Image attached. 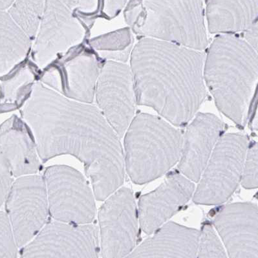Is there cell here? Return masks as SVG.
Returning <instances> with one entry per match:
<instances>
[{
	"label": "cell",
	"mask_w": 258,
	"mask_h": 258,
	"mask_svg": "<svg viewBox=\"0 0 258 258\" xmlns=\"http://www.w3.org/2000/svg\"><path fill=\"white\" fill-rule=\"evenodd\" d=\"M184 134L159 116L139 113L125 134V168L134 183L165 174L181 159Z\"/></svg>",
	"instance_id": "5b68a950"
},
{
	"label": "cell",
	"mask_w": 258,
	"mask_h": 258,
	"mask_svg": "<svg viewBox=\"0 0 258 258\" xmlns=\"http://www.w3.org/2000/svg\"><path fill=\"white\" fill-rule=\"evenodd\" d=\"M210 33H236L250 30L257 25L258 1L206 2Z\"/></svg>",
	"instance_id": "d6986e66"
},
{
	"label": "cell",
	"mask_w": 258,
	"mask_h": 258,
	"mask_svg": "<svg viewBox=\"0 0 258 258\" xmlns=\"http://www.w3.org/2000/svg\"><path fill=\"white\" fill-rule=\"evenodd\" d=\"M130 56L137 104L154 109L173 126L190 122L208 97L206 52L143 38Z\"/></svg>",
	"instance_id": "7a4b0ae2"
},
{
	"label": "cell",
	"mask_w": 258,
	"mask_h": 258,
	"mask_svg": "<svg viewBox=\"0 0 258 258\" xmlns=\"http://www.w3.org/2000/svg\"><path fill=\"white\" fill-rule=\"evenodd\" d=\"M230 258H257V207L252 203L226 205L214 220Z\"/></svg>",
	"instance_id": "5bb4252c"
},
{
	"label": "cell",
	"mask_w": 258,
	"mask_h": 258,
	"mask_svg": "<svg viewBox=\"0 0 258 258\" xmlns=\"http://www.w3.org/2000/svg\"><path fill=\"white\" fill-rule=\"evenodd\" d=\"M196 258H228L220 238L209 224L203 226L200 232Z\"/></svg>",
	"instance_id": "d4e9b609"
},
{
	"label": "cell",
	"mask_w": 258,
	"mask_h": 258,
	"mask_svg": "<svg viewBox=\"0 0 258 258\" xmlns=\"http://www.w3.org/2000/svg\"><path fill=\"white\" fill-rule=\"evenodd\" d=\"M76 18L90 32L96 20L104 17V1H62Z\"/></svg>",
	"instance_id": "cb8c5ba5"
},
{
	"label": "cell",
	"mask_w": 258,
	"mask_h": 258,
	"mask_svg": "<svg viewBox=\"0 0 258 258\" xmlns=\"http://www.w3.org/2000/svg\"><path fill=\"white\" fill-rule=\"evenodd\" d=\"M225 123L214 114L199 113L184 135L179 169L191 181L199 182L219 139Z\"/></svg>",
	"instance_id": "2e32d148"
},
{
	"label": "cell",
	"mask_w": 258,
	"mask_h": 258,
	"mask_svg": "<svg viewBox=\"0 0 258 258\" xmlns=\"http://www.w3.org/2000/svg\"><path fill=\"white\" fill-rule=\"evenodd\" d=\"M13 175L0 149V207L6 202L13 184Z\"/></svg>",
	"instance_id": "83f0119b"
},
{
	"label": "cell",
	"mask_w": 258,
	"mask_h": 258,
	"mask_svg": "<svg viewBox=\"0 0 258 258\" xmlns=\"http://www.w3.org/2000/svg\"><path fill=\"white\" fill-rule=\"evenodd\" d=\"M15 1H0V11H5L12 6Z\"/></svg>",
	"instance_id": "4dcf8cb0"
},
{
	"label": "cell",
	"mask_w": 258,
	"mask_h": 258,
	"mask_svg": "<svg viewBox=\"0 0 258 258\" xmlns=\"http://www.w3.org/2000/svg\"><path fill=\"white\" fill-rule=\"evenodd\" d=\"M99 229L93 224L47 222L22 247L20 258H99Z\"/></svg>",
	"instance_id": "7c38bea8"
},
{
	"label": "cell",
	"mask_w": 258,
	"mask_h": 258,
	"mask_svg": "<svg viewBox=\"0 0 258 258\" xmlns=\"http://www.w3.org/2000/svg\"><path fill=\"white\" fill-rule=\"evenodd\" d=\"M87 43L102 60L124 63L133 47L134 38L130 27H125L93 38Z\"/></svg>",
	"instance_id": "7402d4cb"
},
{
	"label": "cell",
	"mask_w": 258,
	"mask_h": 258,
	"mask_svg": "<svg viewBox=\"0 0 258 258\" xmlns=\"http://www.w3.org/2000/svg\"><path fill=\"white\" fill-rule=\"evenodd\" d=\"M241 184L246 189L257 187V144L253 143L246 153L242 172Z\"/></svg>",
	"instance_id": "4316f807"
},
{
	"label": "cell",
	"mask_w": 258,
	"mask_h": 258,
	"mask_svg": "<svg viewBox=\"0 0 258 258\" xmlns=\"http://www.w3.org/2000/svg\"><path fill=\"white\" fill-rule=\"evenodd\" d=\"M100 250L103 258H124L138 240V218L131 189L120 188L105 200L99 212Z\"/></svg>",
	"instance_id": "8fae6325"
},
{
	"label": "cell",
	"mask_w": 258,
	"mask_h": 258,
	"mask_svg": "<svg viewBox=\"0 0 258 258\" xmlns=\"http://www.w3.org/2000/svg\"><path fill=\"white\" fill-rule=\"evenodd\" d=\"M95 99L107 122L122 138L136 116L138 105L129 66L105 61L98 78Z\"/></svg>",
	"instance_id": "4fadbf2b"
},
{
	"label": "cell",
	"mask_w": 258,
	"mask_h": 258,
	"mask_svg": "<svg viewBox=\"0 0 258 258\" xmlns=\"http://www.w3.org/2000/svg\"><path fill=\"white\" fill-rule=\"evenodd\" d=\"M45 1H15L8 13L32 41L35 40L42 21Z\"/></svg>",
	"instance_id": "603a6c76"
},
{
	"label": "cell",
	"mask_w": 258,
	"mask_h": 258,
	"mask_svg": "<svg viewBox=\"0 0 258 258\" xmlns=\"http://www.w3.org/2000/svg\"><path fill=\"white\" fill-rule=\"evenodd\" d=\"M248 147L245 135L230 133L221 137L194 191L196 204L220 205L231 197L241 181Z\"/></svg>",
	"instance_id": "8992f818"
},
{
	"label": "cell",
	"mask_w": 258,
	"mask_h": 258,
	"mask_svg": "<svg viewBox=\"0 0 258 258\" xmlns=\"http://www.w3.org/2000/svg\"><path fill=\"white\" fill-rule=\"evenodd\" d=\"M49 216L57 222L73 225L92 224L96 216L95 196L86 178L65 165L45 170Z\"/></svg>",
	"instance_id": "ba28073f"
},
{
	"label": "cell",
	"mask_w": 258,
	"mask_h": 258,
	"mask_svg": "<svg viewBox=\"0 0 258 258\" xmlns=\"http://www.w3.org/2000/svg\"><path fill=\"white\" fill-rule=\"evenodd\" d=\"M125 21L136 35L198 51L209 45L202 1H130Z\"/></svg>",
	"instance_id": "277c9868"
},
{
	"label": "cell",
	"mask_w": 258,
	"mask_h": 258,
	"mask_svg": "<svg viewBox=\"0 0 258 258\" xmlns=\"http://www.w3.org/2000/svg\"><path fill=\"white\" fill-rule=\"evenodd\" d=\"M127 1H104L103 15L106 19L110 20L111 18L117 16L120 11L127 3Z\"/></svg>",
	"instance_id": "f1b7e54d"
},
{
	"label": "cell",
	"mask_w": 258,
	"mask_h": 258,
	"mask_svg": "<svg viewBox=\"0 0 258 258\" xmlns=\"http://www.w3.org/2000/svg\"><path fill=\"white\" fill-rule=\"evenodd\" d=\"M195 184L184 175H170L163 184L141 196L139 202V220L143 232L152 234L190 200Z\"/></svg>",
	"instance_id": "9a60e30c"
},
{
	"label": "cell",
	"mask_w": 258,
	"mask_h": 258,
	"mask_svg": "<svg viewBox=\"0 0 258 258\" xmlns=\"http://www.w3.org/2000/svg\"><path fill=\"white\" fill-rule=\"evenodd\" d=\"M20 114L43 163L59 155L76 157L84 164L95 199L100 202L122 186L124 150L97 106L67 99L39 81Z\"/></svg>",
	"instance_id": "6da1fadb"
},
{
	"label": "cell",
	"mask_w": 258,
	"mask_h": 258,
	"mask_svg": "<svg viewBox=\"0 0 258 258\" xmlns=\"http://www.w3.org/2000/svg\"><path fill=\"white\" fill-rule=\"evenodd\" d=\"M33 41L6 11H0V79L26 60Z\"/></svg>",
	"instance_id": "44dd1931"
},
{
	"label": "cell",
	"mask_w": 258,
	"mask_h": 258,
	"mask_svg": "<svg viewBox=\"0 0 258 258\" xmlns=\"http://www.w3.org/2000/svg\"><path fill=\"white\" fill-rule=\"evenodd\" d=\"M41 73L33 61L26 59L3 78L0 84V113L21 109L40 81Z\"/></svg>",
	"instance_id": "ffe728a7"
},
{
	"label": "cell",
	"mask_w": 258,
	"mask_h": 258,
	"mask_svg": "<svg viewBox=\"0 0 258 258\" xmlns=\"http://www.w3.org/2000/svg\"><path fill=\"white\" fill-rule=\"evenodd\" d=\"M5 203L18 248L24 247L48 222L49 205L43 177L32 175L17 178Z\"/></svg>",
	"instance_id": "9c48e42d"
},
{
	"label": "cell",
	"mask_w": 258,
	"mask_h": 258,
	"mask_svg": "<svg viewBox=\"0 0 258 258\" xmlns=\"http://www.w3.org/2000/svg\"><path fill=\"white\" fill-rule=\"evenodd\" d=\"M104 61L84 42L58 56L43 69L40 82L67 99L92 104Z\"/></svg>",
	"instance_id": "52a82bcc"
},
{
	"label": "cell",
	"mask_w": 258,
	"mask_h": 258,
	"mask_svg": "<svg viewBox=\"0 0 258 258\" xmlns=\"http://www.w3.org/2000/svg\"><path fill=\"white\" fill-rule=\"evenodd\" d=\"M257 79V52L243 39L231 34L214 39L205 58V85L219 110L239 127L249 119Z\"/></svg>",
	"instance_id": "3957f363"
},
{
	"label": "cell",
	"mask_w": 258,
	"mask_h": 258,
	"mask_svg": "<svg viewBox=\"0 0 258 258\" xmlns=\"http://www.w3.org/2000/svg\"><path fill=\"white\" fill-rule=\"evenodd\" d=\"M18 248L6 212H0V258H18Z\"/></svg>",
	"instance_id": "484cf974"
},
{
	"label": "cell",
	"mask_w": 258,
	"mask_h": 258,
	"mask_svg": "<svg viewBox=\"0 0 258 258\" xmlns=\"http://www.w3.org/2000/svg\"><path fill=\"white\" fill-rule=\"evenodd\" d=\"M124 258H196L200 232L174 222L164 224Z\"/></svg>",
	"instance_id": "ac0fdd59"
},
{
	"label": "cell",
	"mask_w": 258,
	"mask_h": 258,
	"mask_svg": "<svg viewBox=\"0 0 258 258\" xmlns=\"http://www.w3.org/2000/svg\"><path fill=\"white\" fill-rule=\"evenodd\" d=\"M0 149L13 177L36 175L42 167L30 127L17 115L0 125Z\"/></svg>",
	"instance_id": "e0dca14e"
},
{
	"label": "cell",
	"mask_w": 258,
	"mask_h": 258,
	"mask_svg": "<svg viewBox=\"0 0 258 258\" xmlns=\"http://www.w3.org/2000/svg\"><path fill=\"white\" fill-rule=\"evenodd\" d=\"M89 34L62 1H45L40 28L31 48L32 61L43 70L57 57L85 42Z\"/></svg>",
	"instance_id": "30bf717a"
},
{
	"label": "cell",
	"mask_w": 258,
	"mask_h": 258,
	"mask_svg": "<svg viewBox=\"0 0 258 258\" xmlns=\"http://www.w3.org/2000/svg\"><path fill=\"white\" fill-rule=\"evenodd\" d=\"M257 25L244 33V40L257 52Z\"/></svg>",
	"instance_id": "f546056e"
}]
</instances>
